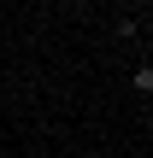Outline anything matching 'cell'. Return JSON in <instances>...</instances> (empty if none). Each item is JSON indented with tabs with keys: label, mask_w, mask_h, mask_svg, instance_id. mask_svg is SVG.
<instances>
[{
	"label": "cell",
	"mask_w": 153,
	"mask_h": 158,
	"mask_svg": "<svg viewBox=\"0 0 153 158\" xmlns=\"http://www.w3.org/2000/svg\"><path fill=\"white\" fill-rule=\"evenodd\" d=\"M130 82H136V94H153V64H136Z\"/></svg>",
	"instance_id": "1"
}]
</instances>
